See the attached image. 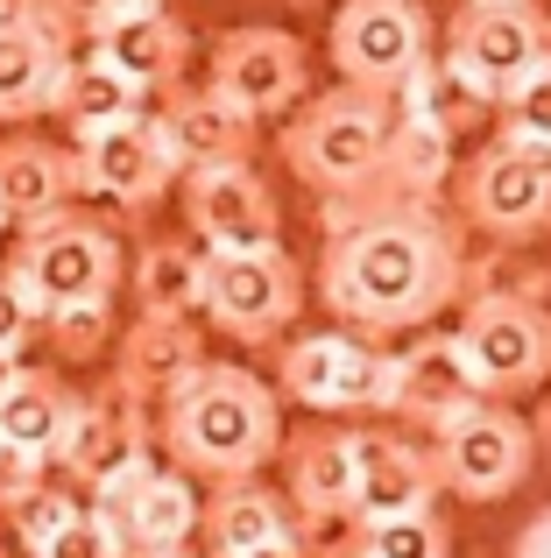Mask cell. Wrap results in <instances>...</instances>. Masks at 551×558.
I'll list each match as a JSON object with an SVG mask.
<instances>
[{"mask_svg":"<svg viewBox=\"0 0 551 558\" xmlns=\"http://www.w3.org/2000/svg\"><path fill=\"white\" fill-rule=\"evenodd\" d=\"M57 113H64L71 142H78V135H99V128H113V121L149 113V93H135V85H127L121 71H107L99 57H78V64H71V78H64Z\"/></svg>","mask_w":551,"mask_h":558,"instance_id":"obj_28","label":"cell"},{"mask_svg":"<svg viewBox=\"0 0 551 558\" xmlns=\"http://www.w3.org/2000/svg\"><path fill=\"white\" fill-rule=\"evenodd\" d=\"M460 219L488 241H538L551 233V149L530 142H488L481 156L453 170Z\"/></svg>","mask_w":551,"mask_h":558,"instance_id":"obj_10","label":"cell"},{"mask_svg":"<svg viewBox=\"0 0 551 558\" xmlns=\"http://www.w3.org/2000/svg\"><path fill=\"white\" fill-rule=\"evenodd\" d=\"M474 375L460 361V340L453 332H417L411 347L389 354V396H382V417L411 424V432H439L445 417L474 403Z\"/></svg>","mask_w":551,"mask_h":558,"instance_id":"obj_17","label":"cell"},{"mask_svg":"<svg viewBox=\"0 0 551 558\" xmlns=\"http://www.w3.org/2000/svg\"><path fill=\"white\" fill-rule=\"evenodd\" d=\"M71 178H78V198L121 205V213H149L163 191H177V156H170L156 113H135V121H113L99 135L71 142Z\"/></svg>","mask_w":551,"mask_h":558,"instance_id":"obj_13","label":"cell"},{"mask_svg":"<svg viewBox=\"0 0 551 558\" xmlns=\"http://www.w3.org/2000/svg\"><path fill=\"white\" fill-rule=\"evenodd\" d=\"M488 113H495V135H502V142L551 149V57H544V64H530Z\"/></svg>","mask_w":551,"mask_h":558,"instance_id":"obj_32","label":"cell"},{"mask_svg":"<svg viewBox=\"0 0 551 558\" xmlns=\"http://www.w3.org/2000/svg\"><path fill=\"white\" fill-rule=\"evenodd\" d=\"M290 545L304 558H360V509H318L290 517Z\"/></svg>","mask_w":551,"mask_h":558,"instance_id":"obj_35","label":"cell"},{"mask_svg":"<svg viewBox=\"0 0 551 558\" xmlns=\"http://www.w3.org/2000/svg\"><path fill=\"white\" fill-rule=\"evenodd\" d=\"M389 107H396V113H431V121H445L453 135H460L467 121H481V113H488L481 99H474L467 85H460L453 71H445V57H439V50H431L425 64H411V71H403V85L389 93Z\"/></svg>","mask_w":551,"mask_h":558,"instance_id":"obj_30","label":"cell"},{"mask_svg":"<svg viewBox=\"0 0 551 558\" xmlns=\"http://www.w3.org/2000/svg\"><path fill=\"white\" fill-rule=\"evenodd\" d=\"M283 502L290 517H318V509H354V432L340 424H304L283 432Z\"/></svg>","mask_w":551,"mask_h":558,"instance_id":"obj_23","label":"cell"},{"mask_svg":"<svg viewBox=\"0 0 551 558\" xmlns=\"http://www.w3.org/2000/svg\"><path fill=\"white\" fill-rule=\"evenodd\" d=\"M71 509H78V488H50V481H42V488L28 495L22 509H8V517H14V537H22V551H36L42 537H50L57 523L71 517Z\"/></svg>","mask_w":551,"mask_h":558,"instance_id":"obj_36","label":"cell"},{"mask_svg":"<svg viewBox=\"0 0 551 558\" xmlns=\"http://www.w3.org/2000/svg\"><path fill=\"white\" fill-rule=\"evenodd\" d=\"M198 262H206V255H198L192 241H142L121 283L135 290L142 312L192 318V312H198Z\"/></svg>","mask_w":551,"mask_h":558,"instance_id":"obj_27","label":"cell"},{"mask_svg":"<svg viewBox=\"0 0 551 558\" xmlns=\"http://www.w3.org/2000/svg\"><path fill=\"white\" fill-rule=\"evenodd\" d=\"M453 340H460V361H467L474 389L495 396V403L551 381V312L530 290H474Z\"/></svg>","mask_w":551,"mask_h":558,"instance_id":"obj_5","label":"cell"},{"mask_svg":"<svg viewBox=\"0 0 551 558\" xmlns=\"http://www.w3.org/2000/svg\"><path fill=\"white\" fill-rule=\"evenodd\" d=\"M198 523H206V558H248L290 537V502L262 488V474L212 481V502L198 509Z\"/></svg>","mask_w":551,"mask_h":558,"instance_id":"obj_24","label":"cell"},{"mask_svg":"<svg viewBox=\"0 0 551 558\" xmlns=\"http://www.w3.org/2000/svg\"><path fill=\"white\" fill-rule=\"evenodd\" d=\"M276 396L304 403L311 417H346V410H382L389 396V347L360 332H304L276 361Z\"/></svg>","mask_w":551,"mask_h":558,"instance_id":"obj_12","label":"cell"},{"mask_svg":"<svg viewBox=\"0 0 551 558\" xmlns=\"http://www.w3.org/2000/svg\"><path fill=\"white\" fill-rule=\"evenodd\" d=\"M360 558H453V531H445L439 509L360 517Z\"/></svg>","mask_w":551,"mask_h":558,"instance_id":"obj_31","label":"cell"},{"mask_svg":"<svg viewBox=\"0 0 551 558\" xmlns=\"http://www.w3.org/2000/svg\"><path fill=\"white\" fill-rule=\"evenodd\" d=\"M524 424H530V446H538L544 460H551V396L538 403V417H524Z\"/></svg>","mask_w":551,"mask_h":558,"instance_id":"obj_40","label":"cell"},{"mask_svg":"<svg viewBox=\"0 0 551 558\" xmlns=\"http://www.w3.org/2000/svg\"><path fill=\"white\" fill-rule=\"evenodd\" d=\"M206 85L220 99H234L248 121H269V113H290L304 93H311V57H304V43L290 36V28H226L220 43H212V71Z\"/></svg>","mask_w":551,"mask_h":558,"instance_id":"obj_15","label":"cell"},{"mask_svg":"<svg viewBox=\"0 0 551 558\" xmlns=\"http://www.w3.org/2000/svg\"><path fill=\"white\" fill-rule=\"evenodd\" d=\"M198 312L241 347L283 340V326H297V312H304V262L283 241L206 255L198 262Z\"/></svg>","mask_w":551,"mask_h":558,"instance_id":"obj_6","label":"cell"},{"mask_svg":"<svg viewBox=\"0 0 551 558\" xmlns=\"http://www.w3.org/2000/svg\"><path fill=\"white\" fill-rule=\"evenodd\" d=\"M135 558H198V551H184V545H177V551H135Z\"/></svg>","mask_w":551,"mask_h":558,"instance_id":"obj_43","label":"cell"},{"mask_svg":"<svg viewBox=\"0 0 551 558\" xmlns=\"http://www.w3.org/2000/svg\"><path fill=\"white\" fill-rule=\"evenodd\" d=\"M439 474L417 438L396 432H354V509L360 517H403V509H431Z\"/></svg>","mask_w":551,"mask_h":558,"instance_id":"obj_21","label":"cell"},{"mask_svg":"<svg viewBox=\"0 0 551 558\" xmlns=\"http://www.w3.org/2000/svg\"><path fill=\"white\" fill-rule=\"evenodd\" d=\"M99 509H107V523L121 531V545L127 558L135 551H177V545H192V531H198V481L184 474V466H135V474L121 481V488H107L99 495Z\"/></svg>","mask_w":551,"mask_h":558,"instance_id":"obj_19","label":"cell"},{"mask_svg":"<svg viewBox=\"0 0 551 558\" xmlns=\"http://www.w3.org/2000/svg\"><path fill=\"white\" fill-rule=\"evenodd\" d=\"M248 558H304V551H297V545L283 537V545H269V551H248Z\"/></svg>","mask_w":551,"mask_h":558,"instance_id":"obj_42","label":"cell"},{"mask_svg":"<svg viewBox=\"0 0 551 558\" xmlns=\"http://www.w3.org/2000/svg\"><path fill=\"white\" fill-rule=\"evenodd\" d=\"M0 558H8V551H0Z\"/></svg>","mask_w":551,"mask_h":558,"instance_id":"obj_46","label":"cell"},{"mask_svg":"<svg viewBox=\"0 0 551 558\" xmlns=\"http://www.w3.org/2000/svg\"><path fill=\"white\" fill-rule=\"evenodd\" d=\"M467 233L439 198H318V304L360 340L425 332L467 298Z\"/></svg>","mask_w":551,"mask_h":558,"instance_id":"obj_1","label":"cell"},{"mask_svg":"<svg viewBox=\"0 0 551 558\" xmlns=\"http://www.w3.org/2000/svg\"><path fill=\"white\" fill-rule=\"evenodd\" d=\"M206 361V340H198L192 318H170V312H142L135 326L121 332V354H113V375L127 381V389L142 396V403H156V396L170 389V381H184Z\"/></svg>","mask_w":551,"mask_h":558,"instance_id":"obj_26","label":"cell"},{"mask_svg":"<svg viewBox=\"0 0 551 558\" xmlns=\"http://www.w3.org/2000/svg\"><path fill=\"white\" fill-rule=\"evenodd\" d=\"M22 368H28V361H22V354H0V396H8V389H14V375H22Z\"/></svg>","mask_w":551,"mask_h":558,"instance_id":"obj_41","label":"cell"},{"mask_svg":"<svg viewBox=\"0 0 551 558\" xmlns=\"http://www.w3.org/2000/svg\"><path fill=\"white\" fill-rule=\"evenodd\" d=\"M50 481V460L42 452H28V446H8L0 438V509H22L28 495Z\"/></svg>","mask_w":551,"mask_h":558,"instance_id":"obj_37","label":"cell"},{"mask_svg":"<svg viewBox=\"0 0 551 558\" xmlns=\"http://www.w3.org/2000/svg\"><path fill=\"white\" fill-rule=\"evenodd\" d=\"M78 198V178H71V149L42 135H0V219L8 227H28V219L57 213V205Z\"/></svg>","mask_w":551,"mask_h":558,"instance_id":"obj_25","label":"cell"},{"mask_svg":"<svg viewBox=\"0 0 551 558\" xmlns=\"http://www.w3.org/2000/svg\"><path fill=\"white\" fill-rule=\"evenodd\" d=\"M177 191H184V227L206 241V255H234V247H269V241H283L276 191L255 178L248 163L184 170Z\"/></svg>","mask_w":551,"mask_h":558,"instance_id":"obj_16","label":"cell"},{"mask_svg":"<svg viewBox=\"0 0 551 558\" xmlns=\"http://www.w3.org/2000/svg\"><path fill=\"white\" fill-rule=\"evenodd\" d=\"M71 28L42 14L36 0H0V128H22L36 113H57L64 78L78 64Z\"/></svg>","mask_w":551,"mask_h":558,"instance_id":"obj_14","label":"cell"},{"mask_svg":"<svg viewBox=\"0 0 551 558\" xmlns=\"http://www.w3.org/2000/svg\"><path fill=\"white\" fill-rule=\"evenodd\" d=\"M64 410H71L64 375H50V368H22V375H14V389L0 396V438H8V446H28V452H42V460H50L57 432H64Z\"/></svg>","mask_w":551,"mask_h":558,"instance_id":"obj_29","label":"cell"},{"mask_svg":"<svg viewBox=\"0 0 551 558\" xmlns=\"http://www.w3.org/2000/svg\"><path fill=\"white\" fill-rule=\"evenodd\" d=\"M28 558H127V545H121V531L107 523V509H99V502L85 509V502H78Z\"/></svg>","mask_w":551,"mask_h":558,"instance_id":"obj_34","label":"cell"},{"mask_svg":"<svg viewBox=\"0 0 551 558\" xmlns=\"http://www.w3.org/2000/svg\"><path fill=\"white\" fill-rule=\"evenodd\" d=\"M425 438H431L425 452H431V474H439V495H460V502H502L538 466L530 424L495 396H474L460 417H445Z\"/></svg>","mask_w":551,"mask_h":558,"instance_id":"obj_7","label":"cell"},{"mask_svg":"<svg viewBox=\"0 0 551 558\" xmlns=\"http://www.w3.org/2000/svg\"><path fill=\"white\" fill-rule=\"evenodd\" d=\"M326 50H332L340 85L389 99L403 85V71L431 57V14L425 0H340Z\"/></svg>","mask_w":551,"mask_h":558,"instance_id":"obj_11","label":"cell"},{"mask_svg":"<svg viewBox=\"0 0 551 558\" xmlns=\"http://www.w3.org/2000/svg\"><path fill=\"white\" fill-rule=\"evenodd\" d=\"M0 227H8V219H0Z\"/></svg>","mask_w":551,"mask_h":558,"instance_id":"obj_45","label":"cell"},{"mask_svg":"<svg viewBox=\"0 0 551 558\" xmlns=\"http://www.w3.org/2000/svg\"><path fill=\"white\" fill-rule=\"evenodd\" d=\"M36 332H50L57 361H99L113 340V298H93V304H57V312L36 318Z\"/></svg>","mask_w":551,"mask_h":558,"instance_id":"obj_33","label":"cell"},{"mask_svg":"<svg viewBox=\"0 0 551 558\" xmlns=\"http://www.w3.org/2000/svg\"><path fill=\"white\" fill-rule=\"evenodd\" d=\"M290 8H326V0H290Z\"/></svg>","mask_w":551,"mask_h":558,"instance_id":"obj_44","label":"cell"},{"mask_svg":"<svg viewBox=\"0 0 551 558\" xmlns=\"http://www.w3.org/2000/svg\"><path fill=\"white\" fill-rule=\"evenodd\" d=\"M382 135H389V99H368V93H354V85H332V93L304 99V107L290 113V128H283L276 149H283L290 178L304 191L346 198V191H360L375 178Z\"/></svg>","mask_w":551,"mask_h":558,"instance_id":"obj_4","label":"cell"},{"mask_svg":"<svg viewBox=\"0 0 551 558\" xmlns=\"http://www.w3.org/2000/svg\"><path fill=\"white\" fill-rule=\"evenodd\" d=\"M78 43H93L99 64L121 71V78L149 99H163L170 85H184V71H192V28H184L163 0L113 14V22H99L93 36H78Z\"/></svg>","mask_w":551,"mask_h":558,"instance_id":"obj_18","label":"cell"},{"mask_svg":"<svg viewBox=\"0 0 551 558\" xmlns=\"http://www.w3.org/2000/svg\"><path fill=\"white\" fill-rule=\"evenodd\" d=\"M439 57L481 107H495L530 64L551 57V14L538 0H460V14L445 22Z\"/></svg>","mask_w":551,"mask_h":558,"instance_id":"obj_9","label":"cell"},{"mask_svg":"<svg viewBox=\"0 0 551 558\" xmlns=\"http://www.w3.org/2000/svg\"><path fill=\"white\" fill-rule=\"evenodd\" d=\"M36 8L57 14L71 36H93L99 22H113V14H127V8H149V0H36Z\"/></svg>","mask_w":551,"mask_h":558,"instance_id":"obj_38","label":"cell"},{"mask_svg":"<svg viewBox=\"0 0 551 558\" xmlns=\"http://www.w3.org/2000/svg\"><path fill=\"white\" fill-rule=\"evenodd\" d=\"M28 340H36V312L14 290V276L0 269V354H28Z\"/></svg>","mask_w":551,"mask_h":558,"instance_id":"obj_39","label":"cell"},{"mask_svg":"<svg viewBox=\"0 0 551 558\" xmlns=\"http://www.w3.org/2000/svg\"><path fill=\"white\" fill-rule=\"evenodd\" d=\"M149 438H156L149 403H142L121 375H107L93 396H71L64 432H57V446H50V466L78 495H93V502H99V495L121 488L135 466H149Z\"/></svg>","mask_w":551,"mask_h":558,"instance_id":"obj_8","label":"cell"},{"mask_svg":"<svg viewBox=\"0 0 551 558\" xmlns=\"http://www.w3.org/2000/svg\"><path fill=\"white\" fill-rule=\"evenodd\" d=\"M0 269L14 276V290L28 298V312L42 318V312H57V304L113 298L121 276H127V255H121V241H113L107 219L57 205V213L28 219L22 241H14V255L0 262Z\"/></svg>","mask_w":551,"mask_h":558,"instance_id":"obj_3","label":"cell"},{"mask_svg":"<svg viewBox=\"0 0 551 558\" xmlns=\"http://www.w3.org/2000/svg\"><path fill=\"white\" fill-rule=\"evenodd\" d=\"M156 128H163L177 170H212V163H248L255 149V121L220 99L212 85H170L163 107H156Z\"/></svg>","mask_w":551,"mask_h":558,"instance_id":"obj_20","label":"cell"},{"mask_svg":"<svg viewBox=\"0 0 551 558\" xmlns=\"http://www.w3.org/2000/svg\"><path fill=\"white\" fill-rule=\"evenodd\" d=\"M156 438L192 481H248L283 446V396L241 361H198L156 396Z\"/></svg>","mask_w":551,"mask_h":558,"instance_id":"obj_2","label":"cell"},{"mask_svg":"<svg viewBox=\"0 0 551 558\" xmlns=\"http://www.w3.org/2000/svg\"><path fill=\"white\" fill-rule=\"evenodd\" d=\"M453 128L431 121V113H396L389 107V135H382V163L360 191H382V198H445L453 184Z\"/></svg>","mask_w":551,"mask_h":558,"instance_id":"obj_22","label":"cell"}]
</instances>
